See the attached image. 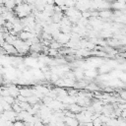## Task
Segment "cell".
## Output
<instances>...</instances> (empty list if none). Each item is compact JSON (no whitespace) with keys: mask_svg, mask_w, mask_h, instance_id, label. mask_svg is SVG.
<instances>
[{"mask_svg":"<svg viewBox=\"0 0 126 126\" xmlns=\"http://www.w3.org/2000/svg\"><path fill=\"white\" fill-rule=\"evenodd\" d=\"M32 6L27 3V2H23L21 4H18L16 5L15 7V14L17 16V18L19 19H23L27 16H29L32 12Z\"/></svg>","mask_w":126,"mask_h":126,"instance_id":"cell-1","label":"cell"},{"mask_svg":"<svg viewBox=\"0 0 126 126\" xmlns=\"http://www.w3.org/2000/svg\"><path fill=\"white\" fill-rule=\"evenodd\" d=\"M71 38V33H64L59 32V34L56 37V41H58L60 44H66Z\"/></svg>","mask_w":126,"mask_h":126,"instance_id":"cell-2","label":"cell"},{"mask_svg":"<svg viewBox=\"0 0 126 126\" xmlns=\"http://www.w3.org/2000/svg\"><path fill=\"white\" fill-rule=\"evenodd\" d=\"M2 48L8 54H16V53H18L17 50H16V48H15V46L13 44H10V43L6 42V41L2 44Z\"/></svg>","mask_w":126,"mask_h":126,"instance_id":"cell-3","label":"cell"},{"mask_svg":"<svg viewBox=\"0 0 126 126\" xmlns=\"http://www.w3.org/2000/svg\"><path fill=\"white\" fill-rule=\"evenodd\" d=\"M70 111L71 112H74V113H80L85 107H82V106H80L79 104H76V103H71V105H70Z\"/></svg>","mask_w":126,"mask_h":126,"instance_id":"cell-4","label":"cell"},{"mask_svg":"<svg viewBox=\"0 0 126 126\" xmlns=\"http://www.w3.org/2000/svg\"><path fill=\"white\" fill-rule=\"evenodd\" d=\"M85 74L90 79V78H94V76L96 75V72L94 71V69H87V71L85 72Z\"/></svg>","mask_w":126,"mask_h":126,"instance_id":"cell-5","label":"cell"},{"mask_svg":"<svg viewBox=\"0 0 126 126\" xmlns=\"http://www.w3.org/2000/svg\"><path fill=\"white\" fill-rule=\"evenodd\" d=\"M98 15L101 17V18H109L111 16V12L109 10H102L101 12L98 13Z\"/></svg>","mask_w":126,"mask_h":126,"instance_id":"cell-6","label":"cell"},{"mask_svg":"<svg viewBox=\"0 0 126 126\" xmlns=\"http://www.w3.org/2000/svg\"><path fill=\"white\" fill-rule=\"evenodd\" d=\"M61 45L62 44H60L58 41H52L50 43V48H52V49H58V48L61 47Z\"/></svg>","mask_w":126,"mask_h":126,"instance_id":"cell-7","label":"cell"},{"mask_svg":"<svg viewBox=\"0 0 126 126\" xmlns=\"http://www.w3.org/2000/svg\"><path fill=\"white\" fill-rule=\"evenodd\" d=\"M12 126H25V122L22 120H15L13 122Z\"/></svg>","mask_w":126,"mask_h":126,"instance_id":"cell-8","label":"cell"},{"mask_svg":"<svg viewBox=\"0 0 126 126\" xmlns=\"http://www.w3.org/2000/svg\"><path fill=\"white\" fill-rule=\"evenodd\" d=\"M47 53H48L49 55H51V56H56V55H58V51H57V49H52V48L48 49Z\"/></svg>","mask_w":126,"mask_h":126,"instance_id":"cell-9","label":"cell"},{"mask_svg":"<svg viewBox=\"0 0 126 126\" xmlns=\"http://www.w3.org/2000/svg\"><path fill=\"white\" fill-rule=\"evenodd\" d=\"M34 126H44V124L39 120V121H36V122L34 123Z\"/></svg>","mask_w":126,"mask_h":126,"instance_id":"cell-10","label":"cell"},{"mask_svg":"<svg viewBox=\"0 0 126 126\" xmlns=\"http://www.w3.org/2000/svg\"><path fill=\"white\" fill-rule=\"evenodd\" d=\"M120 96L122 97V99H124V98H125V92H124V91H122V92L120 93Z\"/></svg>","mask_w":126,"mask_h":126,"instance_id":"cell-11","label":"cell"}]
</instances>
